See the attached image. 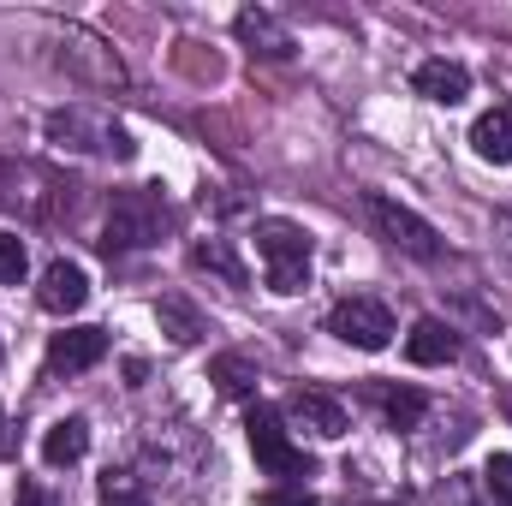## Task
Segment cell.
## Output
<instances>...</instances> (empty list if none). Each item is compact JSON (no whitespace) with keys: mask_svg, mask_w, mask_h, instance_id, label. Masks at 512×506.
I'll use <instances>...</instances> for the list:
<instances>
[{"mask_svg":"<svg viewBox=\"0 0 512 506\" xmlns=\"http://www.w3.org/2000/svg\"><path fill=\"white\" fill-rule=\"evenodd\" d=\"M84 298H90V274L78 268V262H48L42 268V286H36V304L48 310V316H72V310H84Z\"/></svg>","mask_w":512,"mask_h":506,"instance_id":"9","label":"cell"},{"mask_svg":"<svg viewBox=\"0 0 512 506\" xmlns=\"http://www.w3.org/2000/svg\"><path fill=\"white\" fill-rule=\"evenodd\" d=\"M245 441H251L256 465H262L268 477H280L286 489H292L298 477H310V453L292 441V429H286V417H280L274 405H251V411H245Z\"/></svg>","mask_w":512,"mask_h":506,"instance_id":"3","label":"cell"},{"mask_svg":"<svg viewBox=\"0 0 512 506\" xmlns=\"http://www.w3.org/2000/svg\"><path fill=\"white\" fill-rule=\"evenodd\" d=\"M364 215L376 221V233H382L393 251L417 256V262H435V256H441V233H435L417 209H405V203H393L382 191H370V197H364Z\"/></svg>","mask_w":512,"mask_h":506,"instance_id":"5","label":"cell"},{"mask_svg":"<svg viewBox=\"0 0 512 506\" xmlns=\"http://www.w3.org/2000/svg\"><path fill=\"white\" fill-rule=\"evenodd\" d=\"M483 489H489L495 506H512V453H495V459L483 465Z\"/></svg>","mask_w":512,"mask_h":506,"instance_id":"19","label":"cell"},{"mask_svg":"<svg viewBox=\"0 0 512 506\" xmlns=\"http://www.w3.org/2000/svg\"><path fill=\"white\" fill-rule=\"evenodd\" d=\"M405 358L423 364V370L453 364V358H459V334H453L441 316H423V322H411V334H405Z\"/></svg>","mask_w":512,"mask_h":506,"instance_id":"12","label":"cell"},{"mask_svg":"<svg viewBox=\"0 0 512 506\" xmlns=\"http://www.w3.org/2000/svg\"><path fill=\"white\" fill-rule=\"evenodd\" d=\"M376 405L387 411V423H393V429H417V423H423V411H429V399H423L417 387H376Z\"/></svg>","mask_w":512,"mask_h":506,"instance_id":"17","label":"cell"},{"mask_svg":"<svg viewBox=\"0 0 512 506\" xmlns=\"http://www.w3.org/2000/svg\"><path fill=\"white\" fill-rule=\"evenodd\" d=\"M102 358H108L102 328H66L48 340V376H78V370H96Z\"/></svg>","mask_w":512,"mask_h":506,"instance_id":"8","label":"cell"},{"mask_svg":"<svg viewBox=\"0 0 512 506\" xmlns=\"http://www.w3.org/2000/svg\"><path fill=\"white\" fill-rule=\"evenodd\" d=\"M256 506H322V501H316L310 489H286V483H280V489H262Z\"/></svg>","mask_w":512,"mask_h":506,"instance_id":"23","label":"cell"},{"mask_svg":"<svg viewBox=\"0 0 512 506\" xmlns=\"http://www.w3.org/2000/svg\"><path fill=\"white\" fill-rule=\"evenodd\" d=\"M12 506H66V501H60V495H54L48 483H36V477H24V483H18V495H12Z\"/></svg>","mask_w":512,"mask_h":506,"instance_id":"22","label":"cell"},{"mask_svg":"<svg viewBox=\"0 0 512 506\" xmlns=\"http://www.w3.org/2000/svg\"><path fill=\"white\" fill-rule=\"evenodd\" d=\"M48 143H60V149H96V155H114V161H131L137 155L131 131L114 126L96 108H54L48 114Z\"/></svg>","mask_w":512,"mask_h":506,"instance_id":"4","label":"cell"},{"mask_svg":"<svg viewBox=\"0 0 512 506\" xmlns=\"http://www.w3.org/2000/svg\"><path fill=\"white\" fill-rule=\"evenodd\" d=\"M328 334L346 340V346H358V352H382L387 340H393V310H387L382 298H340L328 310Z\"/></svg>","mask_w":512,"mask_h":506,"instance_id":"6","label":"cell"},{"mask_svg":"<svg viewBox=\"0 0 512 506\" xmlns=\"http://www.w3.org/2000/svg\"><path fill=\"white\" fill-rule=\"evenodd\" d=\"M209 381H215L227 399H251V393H256V364H251V358H239V352H227V358H215V364H209Z\"/></svg>","mask_w":512,"mask_h":506,"instance_id":"18","label":"cell"},{"mask_svg":"<svg viewBox=\"0 0 512 506\" xmlns=\"http://www.w3.org/2000/svg\"><path fill=\"white\" fill-rule=\"evenodd\" d=\"M102 506H149V495L131 483L126 471H108V477H102Z\"/></svg>","mask_w":512,"mask_h":506,"instance_id":"20","label":"cell"},{"mask_svg":"<svg viewBox=\"0 0 512 506\" xmlns=\"http://www.w3.org/2000/svg\"><path fill=\"white\" fill-rule=\"evenodd\" d=\"M256 256L268 268V292L292 298L310 286V233L298 221H280V215H262L256 221Z\"/></svg>","mask_w":512,"mask_h":506,"instance_id":"2","label":"cell"},{"mask_svg":"<svg viewBox=\"0 0 512 506\" xmlns=\"http://www.w3.org/2000/svg\"><path fill=\"white\" fill-rule=\"evenodd\" d=\"M233 30H239V42L262 54V60H286L292 54V30L274 18V12H262V6H245L239 18H233Z\"/></svg>","mask_w":512,"mask_h":506,"instance_id":"11","label":"cell"},{"mask_svg":"<svg viewBox=\"0 0 512 506\" xmlns=\"http://www.w3.org/2000/svg\"><path fill=\"white\" fill-rule=\"evenodd\" d=\"M471 149H477L483 161L507 167V161H512V102H495V108L471 126Z\"/></svg>","mask_w":512,"mask_h":506,"instance_id":"13","label":"cell"},{"mask_svg":"<svg viewBox=\"0 0 512 506\" xmlns=\"http://www.w3.org/2000/svg\"><path fill=\"white\" fill-rule=\"evenodd\" d=\"M191 268H203V274H215V280H227V286H245V280H251L245 262L233 256L227 239H203V245H191Z\"/></svg>","mask_w":512,"mask_h":506,"instance_id":"16","label":"cell"},{"mask_svg":"<svg viewBox=\"0 0 512 506\" xmlns=\"http://www.w3.org/2000/svg\"><path fill=\"white\" fill-rule=\"evenodd\" d=\"M286 423H298V429H310V435H322V441H340L346 429H352V417H346V405L334 399V393H322V387H298L292 399H286V411H280Z\"/></svg>","mask_w":512,"mask_h":506,"instance_id":"7","label":"cell"},{"mask_svg":"<svg viewBox=\"0 0 512 506\" xmlns=\"http://www.w3.org/2000/svg\"><path fill=\"white\" fill-rule=\"evenodd\" d=\"M155 316H161V328H167V340H179V346H197L203 334H209V322H203V310H191L179 292H167L161 304H155Z\"/></svg>","mask_w":512,"mask_h":506,"instance_id":"15","label":"cell"},{"mask_svg":"<svg viewBox=\"0 0 512 506\" xmlns=\"http://www.w3.org/2000/svg\"><path fill=\"white\" fill-rule=\"evenodd\" d=\"M84 453H90V423H84V417H60V423H48V435H42V459H48L54 471L78 465Z\"/></svg>","mask_w":512,"mask_h":506,"instance_id":"14","label":"cell"},{"mask_svg":"<svg viewBox=\"0 0 512 506\" xmlns=\"http://www.w3.org/2000/svg\"><path fill=\"white\" fill-rule=\"evenodd\" d=\"M173 227V209L161 197V185H137V191H120L114 209H108V227H102V251H149L161 233Z\"/></svg>","mask_w":512,"mask_h":506,"instance_id":"1","label":"cell"},{"mask_svg":"<svg viewBox=\"0 0 512 506\" xmlns=\"http://www.w3.org/2000/svg\"><path fill=\"white\" fill-rule=\"evenodd\" d=\"M24 262H30L24 256V239L18 233H0V286H18L24 280Z\"/></svg>","mask_w":512,"mask_h":506,"instance_id":"21","label":"cell"},{"mask_svg":"<svg viewBox=\"0 0 512 506\" xmlns=\"http://www.w3.org/2000/svg\"><path fill=\"white\" fill-rule=\"evenodd\" d=\"M411 90H417L423 102H441V108H459V102L471 96V72H465L459 60H423V66L411 72Z\"/></svg>","mask_w":512,"mask_h":506,"instance_id":"10","label":"cell"}]
</instances>
